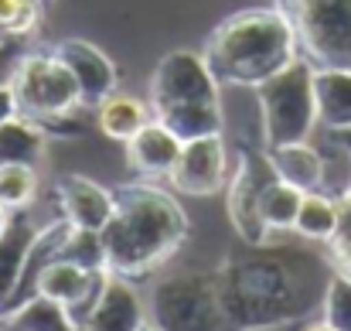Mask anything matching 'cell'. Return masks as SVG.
<instances>
[{
    "instance_id": "1",
    "label": "cell",
    "mask_w": 351,
    "mask_h": 331,
    "mask_svg": "<svg viewBox=\"0 0 351 331\" xmlns=\"http://www.w3.org/2000/svg\"><path fill=\"white\" fill-rule=\"evenodd\" d=\"M331 253L311 239L239 242L215 266L226 311L239 331H273L321 315L335 277Z\"/></svg>"
},
{
    "instance_id": "2",
    "label": "cell",
    "mask_w": 351,
    "mask_h": 331,
    "mask_svg": "<svg viewBox=\"0 0 351 331\" xmlns=\"http://www.w3.org/2000/svg\"><path fill=\"white\" fill-rule=\"evenodd\" d=\"M117 205L103 225L106 270L126 280H147L160 273L188 239V212L174 192L150 178L130 181L113 192Z\"/></svg>"
},
{
    "instance_id": "3",
    "label": "cell",
    "mask_w": 351,
    "mask_h": 331,
    "mask_svg": "<svg viewBox=\"0 0 351 331\" xmlns=\"http://www.w3.org/2000/svg\"><path fill=\"white\" fill-rule=\"evenodd\" d=\"M222 86L256 89L300 58V41L290 14L276 7H245L229 14L202 48Z\"/></svg>"
},
{
    "instance_id": "4",
    "label": "cell",
    "mask_w": 351,
    "mask_h": 331,
    "mask_svg": "<svg viewBox=\"0 0 351 331\" xmlns=\"http://www.w3.org/2000/svg\"><path fill=\"white\" fill-rule=\"evenodd\" d=\"M147 103L154 119L174 130L181 140L226 130L222 82L208 69L205 55L195 48H174L157 62L150 76Z\"/></svg>"
},
{
    "instance_id": "5",
    "label": "cell",
    "mask_w": 351,
    "mask_h": 331,
    "mask_svg": "<svg viewBox=\"0 0 351 331\" xmlns=\"http://www.w3.org/2000/svg\"><path fill=\"white\" fill-rule=\"evenodd\" d=\"M147 318L160 331H239L226 311L215 270H181L154 284Z\"/></svg>"
},
{
    "instance_id": "6",
    "label": "cell",
    "mask_w": 351,
    "mask_h": 331,
    "mask_svg": "<svg viewBox=\"0 0 351 331\" xmlns=\"http://www.w3.org/2000/svg\"><path fill=\"white\" fill-rule=\"evenodd\" d=\"M314 72L311 58L290 62L283 72L256 86V103L263 119V147L300 144L311 140L317 126V96H314Z\"/></svg>"
},
{
    "instance_id": "7",
    "label": "cell",
    "mask_w": 351,
    "mask_h": 331,
    "mask_svg": "<svg viewBox=\"0 0 351 331\" xmlns=\"http://www.w3.org/2000/svg\"><path fill=\"white\" fill-rule=\"evenodd\" d=\"M10 89L17 110L31 119H41L48 130L55 123H69L72 113L86 106L72 69L58 58L55 48H38V52L27 48L10 76Z\"/></svg>"
},
{
    "instance_id": "8",
    "label": "cell",
    "mask_w": 351,
    "mask_h": 331,
    "mask_svg": "<svg viewBox=\"0 0 351 331\" xmlns=\"http://www.w3.org/2000/svg\"><path fill=\"white\" fill-rule=\"evenodd\" d=\"M317 69H351V0H280Z\"/></svg>"
},
{
    "instance_id": "9",
    "label": "cell",
    "mask_w": 351,
    "mask_h": 331,
    "mask_svg": "<svg viewBox=\"0 0 351 331\" xmlns=\"http://www.w3.org/2000/svg\"><path fill=\"white\" fill-rule=\"evenodd\" d=\"M273 178H276V171L269 164L266 147L263 150H256V147L235 150L229 181H226V212H229V222L242 242H266L269 239L266 225L259 219V195Z\"/></svg>"
},
{
    "instance_id": "10",
    "label": "cell",
    "mask_w": 351,
    "mask_h": 331,
    "mask_svg": "<svg viewBox=\"0 0 351 331\" xmlns=\"http://www.w3.org/2000/svg\"><path fill=\"white\" fill-rule=\"evenodd\" d=\"M229 147L222 133H208V137H195L184 140L181 157L174 164V171L167 174V185L181 195H195V198H208L226 192L229 181Z\"/></svg>"
},
{
    "instance_id": "11",
    "label": "cell",
    "mask_w": 351,
    "mask_h": 331,
    "mask_svg": "<svg viewBox=\"0 0 351 331\" xmlns=\"http://www.w3.org/2000/svg\"><path fill=\"white\" fill-rule=\"evenodd\" d=\"M51 198L72 229H89V232H103V225L110 222L113 205H117V195L110 188H103L99 181L86 174H72V171L55 178Z\"/></svg>"
},
{
    "instance_id": "12",
    "label": "cell",
    "mask_w": 351,
    "mask_h": 331,
    "mask_svg": "<svg viewBox=\"0 0 351 331\" xmlns=\"http://www.w3.org/2000/svg\"><path fill=\"white\" fill-rule=\"evenodd\" d=\"M106 270H86L72 260L55 256L51 263L41 266V273L34 277V294L58 301L62 308H69V315L75 321H82V315L93 308L99 287H103Z\"/></svg>"
},
{
    "instance_id": "13",
    "label": "cell",
    "mask_w": 351,
    "mask_h": 331,
    "mask_svg": "<svg viewBox=\"0 0 351 331\" xmlns=\"http://www.w3.org/2000/svg\"><path fill=\"white\" fill-rule=\"evenodd\" d=\"M58 58L72 69L79 89H82V103L86 110H96L106 96H113L119 89V69L117 62L93 41L86 38H65L55 45Z\"/></svg>"
},
{
    "instance_id": "14",
    "label": "cell",
    "mask_w": 351,
    "mask_h": 331,
    "mask_svg": "<svg viewBox=\"0 0 351 331\" xmlns=\"http://www.w3.org/2000/svg\"><path fill=\"white\" fill-rule=\"evenodd\" d=\"M143 321H147V304H143L136 284L106 270L103 287H99L93 308L82 315L79 328L82 331H140Z\"/></svg>"
},
{
    "instance_id": "15",
    "label": "cell",
    "mask_w": 351,
    "mask_h": 331,
    "mask_svg": "<svg viewBox=\"0 0 351 331\" xmlns=\"http://www.w3.org/2000/svg\"><path fill=\"white\" fill-rule=\"evenodd\" d=\"M181 147H184V140L174 130H167L164 123L150 119L136 137L126 140V164L140 178H150V181L164 178L167 181V174L174 171V164L181 157Z\"/></svg>"
},
{
    "instance_id": "16",
    "label": "cell",
    "mask_w": 351,
    "mask_h": 331,
    "mask_svg": "<svg viewBox=\"0 0 351 331\" xmlns=\"http://www.w3.org/2000/svg\"><path fill=\"white\" fill-rule=\"evenodd\" d=\"M38 222L31 219V209L24 212H10L7 229L0 232V311L7 308V301L17 294L24 266H27V253L38 239Z\"/></svg>"
},
{
    "instance_id": "17",
    "label": "cell",
    "mask_w": 351,
    "mask_h": 331,
    "mask_svg": "<svg viewBox=\"0 0 351 331\" xmlns=\"http://www.w3.org/2000/svg\"><path fill=\"white\" fill-rule=\"evenodd\" d=\"M269 164L276 171L280 181L307 192H324V150L314 147L311 140L300 144H280V147H266Z\"/></svg>"
},
{
    "instance_id": "18",
    "label": "cell",
    "mask_w": 351,
    "mask_h": 331,
    "mask_svg": "<svg viewBox=\"0 0 351 331\" xmlns=\"http://www.w3.org/2000/svg\"><path fill=\"white\" fill-rule=\"evenodd\" d=\"M314 96H317V123L328 133L351 130V69H317Z\"/></svg>"
},
{
    "instance_id": "19",
    "label": "cell",
    "mask_w": 351,
    "mask_h": 331,
    "mask_svg": "<svg viewBox=\"0 0 351 331\" xmlns=\"http://www.w3.org/2000/svg\"><path fill=\"white\" fill-rule=\"evenodd\" d=\"M48 137H51V130L41 119H31V116L17 113V116L0 123V161L34 164L45 154Z\"/></svg>"
},
{
    "instance_id": "20",
    "label": "cell",
    "mask_w": 351,
    "mask_h": 331,
    "mask_svg": "<svg viewBox=\"0 0 351 331\" xmlns=\"http://www.w3.org/2000/svg\"><path fill=\"white\" fill-rule=\"evenodd\" d=\"M150 119H154L150 103H143L136 96H126V93H113V96H106L96 106V123H99L103 137L119 140V144H126L130 137H136Z\"/></svg>"
},
{
    "instance_id": "21",
    "label": "cell",
    "mask_w": 351,
    "mask_h": 331,
    "mask_svg": "<svg viewBox=\"0 0 351 331\" xmlns=\"http://www.w3.org/2000/svg\"><path fill=\"white\" fill-rule=\"evenodd\" d=\"M341 222V202L328 192H307L300 202V212L293 222V236L311 239V242H331Z\"/></svg>"
},
{
    "instance_id": "22",
    "label": "cell",
    "mask_w": 351,
    "mask_h": 331,
    "mask_svg": "<svg viewBox=\"0 0 351 331\" xmlns=\"http://www.w3.org/2000/svg\"><path fill=\"white\" fill-rule=\"evenodd\" d=\"M0 328L7 331H82L79 321L69 315V308H62L51 297L34 294L31 301H24L10 318L0 321Z\"/></svg>"
},
{
    "instance_id": "23",
    "label": "cell",
    "mask_w": 351,
    "mask_h": 331,
    "mask_svg": "<svg viewBox=\"0 0 351 331\" xmlns=\"http://www.w3.org/2000/svg\"><path fill=\"white\" fill-rule=\"evenodd\" d=\"M300 202H304V192L273 178L263 195H259V219L266 225L269 239L273 236H290L293 232V222H297V212H300Z\"/></svg>"
},
{
    "instance_id": "24",
    "label": "cell",
    "mask_w": 351,
    "mask_h": 331,
    "mask_svg": "<svg viewBox=\"0 0 351 331\" xmlns=\"http://www.w3.org/2000/svg\"><path fill=\"white\" fill-rule=\"evenodd\" d=\"M38 171L34 164H14L0 161V209L7 212H24L38 198Z\"/></svg>"
},
{
    "instance_id": "25",
    "label": "cell",
    "mask_w": 351,
    "mask_h": 331,
    "mask_svg": "<svg viewBox=\"0 0 351 331\" xmlns=\"http://www.w3.org/2000/svg\"><path fill=\"white\" fill-rule=\"evenodd\" d=\"M41 0H0V38H31L45 21Z\"/></svg>"
},
{
    "instance_id": "26",
    "label": "cell",
    "mask_w": 351,
    "mask_h": 331,
    "mask_svg": "<svg viewBox=\"0 0 351 331\" xmlns=\"http://www.w3.org/2000/svg\"><path fill=\"white\" fill-rule=\"evenodd\" d=\"M321 321L331 331H351V277L341 270H335V277L324 290Z\"/></svg>"
},
{
    "instance_id": "27",
    "label": "cell",
    "mask_w": 351,
    "mask_h": 331,
    "mask_svg": "<svg viewBox=\"0 0 351 331\" xmlns=\"http://www.w3.org/2000/svg\"><path fill=\"white\" fill-rule=\"evenodd\" d=\"M62 260H72L86 270H106V249H103V236L89 232V229H72L62 242Z\"/></svg>"
},
{
    "instance_id": "28",
    "label": "cell",
    "mask_w": 351,
    "mask_h": 331,
    "mask_svg": "<svg viewBox=\"0 0 351 331\" xmlns=\"http://www.w3.org/2000/svg\"><path fill=\"white\" fill-rule=\"evenodd\" d=\"M338 202H341V222H338L335 239L328 242V253H331L335 266L351 277V192L348 195H341Z\"/></svg>"
},
{
    "instance_id": "29",
    "label": "cell",
    "mask_w": 351,
    "mask_h": 331,
    "mask_svg": "<svg viewBox=\"0 0 351 331\" xmlns=\"http://www.w3.org/2000/svg\"><path fill=\"white\" fill-rule=\"evenodd\" d=\"M24 52H27V38H0V86L10 82Z\"/></svg>"
},
{
    "instance_id": "30",
    "label": "cell",
    "mask_w": 351,
    "mask_h": 331,
    "mask_svg": "<svg viewBox=\"0 0 351 331\" xmlns=\"http://www.w3.org/2000/svg\"><path fill=\"white\" fill-rule=\"evenodd\" d=\"M17 100H14V89H10V82L7 86H0V123L3 119H10V116H17Z\"/></svg>"
},
{
    "instance_id": "31",
    "label": "cell",
    "mask_w": 351,
    "mask_h": 331,
    "mask_svg": "<svg viewBox=\"0 0 351 331\" xmlns=\"http://www.w3.org/2000/svg\"><path fill=\"white\" fill-rule=\"evenodd\" d=\"M7 222H10V212H7V209H0V232L7 229Z\"/></svg>"
},
{
    "instance_id": "32",
    "label": "cell",
    "mask_w": 351,
    "mask_h": 331,
    "mask_svg": "<svg viewBox=\"0 0 351 331\" xmlns=\"http://www.w3.org/2000/svg\"><path fill=\"white\" fill-rule=\"evenodd\" d=\"M140 331H160V328H157V325H154V321H150V318H147V321H143V325H140Z\"/></svg>"
},
{
    "instance_id": "33",
    "label": "cell",
    "mask_w": 351,
    "mask_h": 331,
    "mask_svg": "<svg viewBox=\"0 0 351 331\" xmlns=\"http://www.w3.org/2000/svg\"><path fill=\"white\" fill-rule=\"evenodd\" d=\"M304 331H331V328H328L324 321H317V325H311V328H304Z\"/></svg>"
},
{
    "instance_id": "34",
    "label": "cell",
    "mask_w": 351,
    "mask_h": 331,
    "mask_svg": "<svg viewBox=\"0 0 351 331\" xmlns=\"http://www.w3.org/2000/svg\"><path fill=\"white\" fill-rule=\"evenodd\" d=\"M41 3H45V7H51V3H55V0H41Z\"/></svg>"
}]
</instances>
